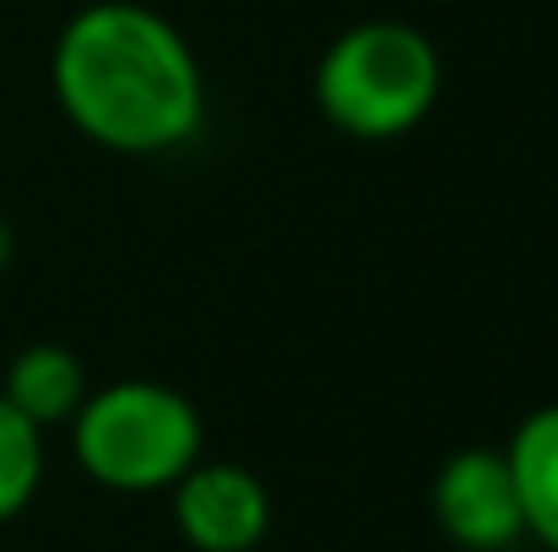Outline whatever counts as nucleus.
<instances>
[{
  "label": "nucleus",
  "mask_w": 558,
  "mask_h": 552,
  "mask_svg": "<svg viewBox=\"0 0 558 552\" xmlns=\"http://www.w3.org/2000/svg\"><path fill=\"white\" fill-rule=\"evenodd\" d=\"M87 368L71 347L60 342H33L22 347L11 364H5V379H0V395L38 428H60L76 417V406L87 401Z\"/></svg>",
  "instance_id": "obj_7"
},
{
  "label": "nucleus",
  "mask_w": 558,
  "mask_h": 552,
  "mask_svg": "<svg viewBox=\"0 0 558 552\" xmlns=\"http://www.w3.org/2000/svg\"><path fill=\"white\" fill-rule=\"evenodd\" d=\"M310 87L331 131L353 142H401L434 114L445 87V60L423 27L369 16L326 44Z\"/></svg>",
  "instance_id": "obj_2"
},
{
  "label": "nucleus",
  "mask_w": 558,
  "mask_h": 552,
  "mask_svg": "<svg viewBox=\"0 0 558 552\" xmlns=\"http://www.w3.org/2000/svg\"><path fill=\"white\" fill-rule=\"evenodd\" d=\"M60 114L104 152L163 158L206 125V76L190 38L142 0H93L49 49Z\"/></svg>",
  "instance_id": "obj_1"
},
{
  "label": "nucleus",
  "mask_w": 558,
  "mask_h": 552,
  "mask_svg": "<svg viewBox=\"0 0 558 552\" xmlns=\"http://www.w3.org/2000/svg\"><path fill=\"white\" fill-rule=\"evenodd\" d=\"M76 466L109 493H163L206 450L201 406L158 379H114L87 390L71 417Z\"/></svg>",
  "instance_id": "obj_3"
},
{
  "label": "nucleus",
  "mask_w": 558,
  "mask_h": 552,
  "mask_svg": "<svg viewBox=\"0 0 558 552\" xmlns=\"http://www.w3.org/2000/svg\"><path fill=\"white\" fill-rule=\"evenodd\" d=\"M11 255H16V238H11V222L0 217V271L11 266Z\"/></svg>",
  "instance_id": "obj_9"
},
{
  "label": "nucleus",
  "mask_w": 558,
  "mask_h": 552,
  "mask_svg": "<svg viewBox=\"0 0 558 552\" xmlns=\"http://www.w3.org/2000/svg\"><path fill=\"white\" fill-rule=\"evenodd\" d=\"M434 520L461 552H505L526 537L505 450H456L434 477Z\"/></svg>",
  "instance_id": "obj_4"
},
{
  "label": "nucleus",
  "mask_w": 558,
  "mask_h": 552,
  "mask_svg": "<svg viewBox=\"0 0 558 552\" xmlns=\"http://www.w3.org/2000/svg\"><path fill=\"white\" fill-rule=\"evenodd\" d=\"M44 482V428L0 395V526L16 520Z\"/></svg>",
  "instance_id": "obj_8"
},
{
  "label": "nucleus",
  "mask_w": 558,
  "mask_h": 552,
  "mask_svg": "<svg viewBox=\"0 0 558 552\" xmlns=\"http://www.w3.org/2000/svg\"><path fill=\"white\" fill-rule=\"evenodd\" d=\"M174 493V531L195 552H255L271 531V493L233 461H195Z\"/></svg>",
  "instance_id": "obj_5"
},
{
  "label": "nucleus",
  "mask_w": 558,
  "mask_h": 552,
  "mask_svg": "<svg viewBox=\"0 0 558 552\" xmlns=\"http://www.w3.org/2000/svg\"><path fill=\"white\" fill-rule=\"evenodd\" d=\"M505 461H510L526 537H537L548 552H558V401L521 417V428L505 444Z\"/></svg>",
  "instance_id": "obj_6"
}]
</instances>
